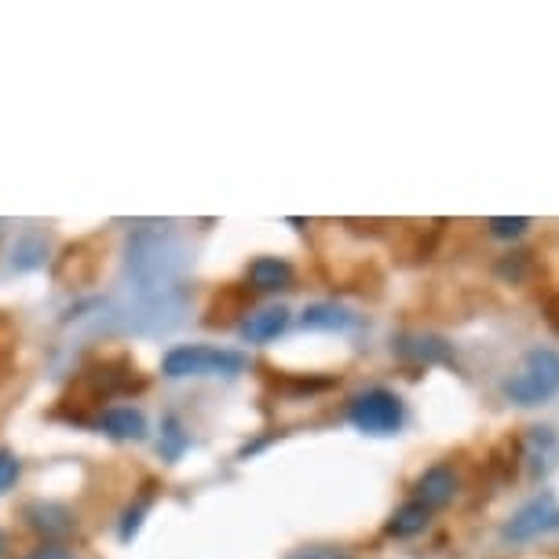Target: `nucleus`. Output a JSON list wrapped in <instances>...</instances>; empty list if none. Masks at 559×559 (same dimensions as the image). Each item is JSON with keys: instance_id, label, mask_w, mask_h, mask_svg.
Returning a JSON list of instances; mask_svg holds the SVG:
<instances>
[{"instance_id": "1", "label": "nucleus", "mask_w": 559, "mask_h": 559, "mask_svg": "<svg viewBox=\"0 0 559 559\" xmlns=\"http://www.w3.org/2000/svg\"><path fill=\"white\" fill-rule=\"evenodd\" d=\"M183 271H187V249L176 230L143 227L129 238V249H124V278H129L132 297L176 293Z\"/></svg>"}, {"instance_id": "2", "label": "nucleus", "mask_w": 559, "mask_h": 559, "mask_svg": "<svg viewBox=\"0 0 559 559\" xmlns=\"http://www.w3.org/2000/svg\"><path fill=\"white\" fill-rule=\"evenodd\" d=\"M504 399L512 406L534 409L545 406L548 399L559 395V352L552 347H534L520 358V366L509 373V381L501 384Z\"/></svg>"}, {"instance_id": "3", "label": "nucleus", "mask_w": 559, "mask_h": 559, "mask_svg": "<svg viewBox=\"0 0 559 559\" xmlns=\"http://www.w3.org/2000/svg\"><path fill=\"white\" fill-rule=\"evenodd\" d=\"M183 314V293H162V297H132L129 304L114 308L99 330L110 333H165Z\"/></svg>"}, {"instance_id": "4", "label": "nucleus", "mask_w": 559, "mask_h": 559, "mask_svg": "<svg viewBox=\"0 0 559 559\" xmlns=\"http://www.w3.org/2000/svg\"><path fill=\"white\" fill-rule=\"evenodd\" d=\"M249 358L230 347H213V344H179L162 358L165 377H238L246 373Z\"/></svg>"}, {"instance_id": "5", "label": "nucleus", "mask_w": 559, "mask_h": 559, "mask_svg": "<svg viewBox=\"0 0 559 559\" xmlns=\"http://www.w3.org/2000/svg\"><path fill=\"white\" fill-rule=\"evenodd\" d=\"M347 420L366 436H395L406 420V406L388 388H369V392H358L347 403Z\"/></svg>"}, {"instance_id": "6", "label": "nucleus", "mask_w": 559, "mask_h": 559, "mask_svg": "<svg viewBox=\"0 0 559 559\" xmlns=\"http://www.w3.org/2000/svg\"><path fill=\"white\" fill-rule=\"evenodd\" d=\"M548 534H559V498L552 490H542L537 498L520 504L501 531L504 542H512V545H531L537 537H548Z\"/></svg>"}, {"instance_id": "7", "label": "nucleus", "mask_w": 559, "mask_h": 559, "mask_svg": "<svg viewBox=\"0 0 559 559\" xmlns=\"http://www.w3.org/2000/svg\"><path fill=\"white\" fill-rule=\"evenodd\" d=\"M523 464L534 479H548L559 468V436L556 428L537 425L523 436Z\"/></svg>"}, {"instance_id": "8", "label": "nucleus", "mask_w": 559, "mask_h": 559, "mask_svg": "<svg viewBox=\"0 0 559 559\" xmlns=\"http://www.w3.org/2000/svg\"><path fill=\"white\" fill-rule=\"evenodd\" d=\"M23 520L29 523V531L48 537L51 545H59L62 537H70L73 526H78L73 512L67 509V504H59V501H29L23 509Z\"/></svg>"}, {"instance_id": "9", "label": "nucleus", "mask_w": 559, "mask_h": 559, "mask_svg": "<svg viewBox=\"0 0 559 559\" xmlns=\"http://www.w3.org/2000/svg\"><path fill=\"white\" fill-rule=\"evenodd\" d=\"M457 490H461V479H457V472L450 468V464H431L428 472H420V479H417V487H414V493L417 498L414 501H420L425 509H447V504L457 498Z\"/></svg>"}, {"instance_id": "10", "label": "nucleus", "mask_w": 559, "mask_h": 559, "mask_svg": "<svg viewBox=\"0 0 559 559\" xmlns=\"http://www.w3.org/2000/svg\"><path fill=\"white\" fill-rule=\"evenodd\" d=\"M395 355L417 366H439V362H450L453 347L436 333H406L395 341Z\"/></svg>"}, {"instance_id": "11", "label": "nucleus", "mask_w": 559, "mask_h": 559, "mask_svg": "<svg viewBox=\"0 0 559 559\" xmlns=\"http://www.w3.org/2000/svg\"><path fill=\"white\" fill-rule=\"evenodd\" d=\"M99 431L118 442H140L146 439V417L132 406H110L99 414Z\"/></svg>"}, {"instance_id": "12", "label": "nucleus", "mask_w": 559, "mask_h": 559, "mask_svg": "<svg viewBox=\"0 0 559 559\" xmlns=\"http://www.w3.org/2000/svg\"><path fill=\"white\" fill-rule=\"evenodd\" d=\"M249 286L257 293L293 289V263L282 257H260L249 263Z\"/></svg>"}, {"instance_id": "13", "label": "nucleus", "mask_w": 559, "mask_h": 559, "mask_svg": "<svg viewBox=\"0 0 559 559\" xmlns=\"http://www.w3.org/2000/svg\"><path fill=\"white\" fill-rule=\"evenodd\" d=\"M289 330V311L286 308H260L241 322V341L249 344H267L274 336Z\"/></svg>"}, {"instance_id": "14", "label": "nucleus", "mask_w": 559, "mask_h": 559, "mask_svg": "<svg viewBox=\"0 0 559 559\" xmlns=\"http://www.w3.org/2000/svg\"><path fill=\"white\" fill-rule=\"evenodd\" d=\"M300 325L304 330H319V333H344L355 325V314L347 311L344 304L322 300V304H311V308L300 314Z\"/></svg>"}, {"instance_id": "15", "label": "nucleus", "mask_w": 559, "mask_h": 559, "mask_svg": "<svg viewBox=\"0 0 559 559\" xmlns=\"http://www.w3.org/2000/svg\"><path fill=\"white\" fill-rule=\"evenodd\" d=\"M428 526H431V509H425L420 501H406V504H399L392 520L384 523V534L399 537V542H406V537L425 534Z\"/></svg>"}, {"instance_id": "16", "label": "nucleus", "mask_w": 559, "mask_h": 559, "mask_svg": "<svg viewBox=\"0 0 559 559\" xmlns=\"http://www.w3.org/2000/svg\"><path fill=\"white\" fill-rule=\"evenodd\" d=\"M526 227H531V219H526V216H493V219H487V235L498 238V241L523 238Z\"/></svg>"}, {"instance_id": "17", "label": "nucleus", "mask_w": 559, "mask_h": 559, "mask_svg": "<svg viewBox=\"0 0 559 559\" xmlns=\"http://www.w3.org/2000/svg\"><path fill=\"white\" fill-rule=\"evenodd\" d=\"M40 263H45V241H40V238H26V241H19V246L12 249V267L15 271L40 267Z\"/></svg>"}, {"instance_id": "18", "label": "nucleus", "mask_w": 559, "mask_h": 559, "mask_svg": "<svg viewBox=\"0 0 559 559\" xmlns=\"http://www.w3.org/2000/svg\"><path fill=\"white\" fill-rule=\"evenodd\" d=\"M19 476H23V461H19L12 450H0V493L12 490Z\"/></svg>"}, {"instance_id": "19", "label": "nucleus", "mask_w": 559, "mask_h": 559, "mask_svg": "<svg viewBox=\"0 0 559 559\" xmlns=\"http://www.w3.org/2000/svg\"><path fill=\"white\" fill-rule=\"evenodd\" d=\"M289 559H355V556L336 545H308V548H297Z\"/></svg>"}, {"instance_id": "20", "label": "nucleus", "mask_w": 559, "mask_h": 559, "mask_svg": "<svg viewBox=\"0 0 559 559\" xmlns=\"http://www.w3.org/2000/svg\"><path fill=\"white\" fill-rule=\"evenodd\" d=\"M146 509H151V504L140 501V504H132V509L124 512V520H121V542H132V537L140 534V526H143V515H146Z\"/></svg>"}, {"instance_id": "21", "label": "nucleus", "mask_w": 559, "mask_h": 559, "mask_svg": "<svg viewBox=\"0 0 559 559\" xmlns=\"http://www.w3.org/2000/svg\"><path fill=\"white\" fill-rule=\"evenodd\" d=\"M29 559H73V552L67 545H40Z\"/></svg>"}, {"instance_id": "22", "label": "nucleus", "mask_w": 559, "mask_h": 559, "mask_svg": "<svg viewBox=\"0 0 559 559\" xmlns=\"http://www.w3.org/2000/svg\"><path fill=\"white\" fill-rule=\"evenodd\" d=\"M4 552H8V537H4V531H0V559H4Z\"/></svg>"}]
</instances>
